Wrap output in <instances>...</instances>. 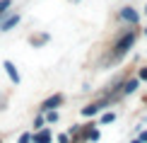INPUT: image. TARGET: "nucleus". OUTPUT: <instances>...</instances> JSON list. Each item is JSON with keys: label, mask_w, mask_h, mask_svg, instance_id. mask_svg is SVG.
<instances>
[{"label": "nucleus", "mask_w": 147, "mask_h": 143, "mask_svg": "<svg viewBox=\"0 0 147 143\" xmlns=\"http://www.w3.org/2000/svg\"><path fill=\"white\" fill-rule=\"evenodd\" d=\"M140 141H142V143L147 141V131H142V133H140Z\"/></svg>", "instance_id": "obj_14"}, {"label": "nucleus", "mask_w": 147, "mask_h": 143, "mask_svg": "<svg viewBox=\"0 0 147 143\" xmlns=\"http://www.w3.org/2000/svg\"><path fill=\"white\" fill-rule=\"evenodd\" d=\"M140 80H147V68H142V70H140Z\"/></svg>", "instance_id": "obj_12"}, {"label": "nucleus", "mask_w": 147, "mask_h": 143, "mask_svg": "<svg viewBox=\"0 0 147 143\" xmlns=\"http://www.w3.org/2000/svg\"><path fill=\"white\" fill-rule=\"evenodd\" d=\"M145 15H147V8H145Z\"/></svg>", "instance_id": "obj_17"}, {"label": "nucleus", "mask_w": 147, "mask_h": 143, "mask_svg": "<svg viewBox=\"0 0 147 143\" xmlns=\"http://www.w3.org/2000/svg\"><path fill=\"white\" fill-rule=\"evenodd\" d=\"M145 36H147V27H145Z\"/></svg>", "instance_id": "obj_16"}, {"label": "nucleus", "mask_w": 147, "mask_h": 143, "mask_svg": "<svg viewBox=\"0 0 147 143\" xmlns=\"http://www.w3.org/2000/svg\"><path fill=\"white\" fill-rule=\"evenodd\" d=\"M58 143H68V136H63V133H60V136H58Z\"/></svg>", "instance_id": "obj_13"}, {"label": "nucleus", "mask_w": 147, "mask_h": 143, "mask_svg": "<svg viewBox=\"0 0 147 143\" xmlns=\"http://www.w3.org/2000/svg\"><path fill=\"white\" fill-rule=\"evenodd\" d=\"M5 70H7V75H10L12 83H20V73H17V68H15L12 61H5Z\"/></svg>", "instance_id": "obj_5"}, {"label": "nucleus", "mask_w": 147, "mask_h": 143, "mask_svg": "<svg viewBox=\"0 0 147 143\" xmlns=\"http://www.w3.org/2000/svg\"><path fill=\"white\" fill-rule=\"evenodd\" d=\"M135 44V32H128L123 34L118 41H116V46H113V58H121V56H125L128 51H130V46Z\"/></svg>", "instance_id": "obj_1"}, {"label": "nucleus", "mask_w": 147, "mask_h": 143, "mask_svg": "<svg viewBox=\"0 0 147 143\" xmlns=\"http://www.w3.org/2000/svg\"><path fill=\"white\" fill-rule=\"evenodd\" d=\"M135 88H138V80H130V83H125L123 92H125V95H130V92H135Z\"/></svg>", "instance_id": "obj_8"}, {"label": "nucleus", "mask_w": 147, "mask_h": 143, "mask_svg": "<svg viewBox=\"0 0 147 143\" xmlns=\"http://www.w3.org/2000/svg\"><path fill=\"white\" fill-rule=\"evenodd\" d=\"M46 119H48V121H56V119H58V114H56V112L51 109V112H48V114H46Z\"/></svg>", "instance_id": "obj_10"}, {"label": "nucleus", "mask_w": 147, "mask_h": 143, "mask_svg": "<svg viewBox=\"0 0 147 143\" xmlns=\"http://www.w3.org/2000/svg\"><path fill=\"white\" fill-rule=\"evenodd\" d=\"M113 119H116V114H111V112H109V114H104V116H101V124H111Z\"/></svg>", "instance_id": "obj_9"}, {"label": "nucleus", "mask_w": 147, "mask_h": 143, "mask_svg": "<svg viewBox=\"0 0 147 143\" xmlns=\"http://www.w3.org/2000/svg\"><path fill=\"white\" fill-rule=\"evenodd\" d=\"M20 143H32V136H27V133H24L22 138H20Z\"/></svg>", "instance_id": "obj_11"}, {"label": "nucleus", "mask_w": 147, "mask_h": 143, "mask_svg": "<svg viewBox=\"0 0 147 143\" xmlns=\"http://www.w3.org/2000/svg\"><path fill=\"white\" fill-rule=\"evenodd\" d=\"M101 107H104V102H101V104H89V107H84V109H82V116H92V114H96Z\"/></svg>", "instance_id": "obj_7"}, {"label": "nucleus", "mask_w": 147, "mask_h": 143, "mask_svg": "<svg viewBox=\"0 0 147 143\" xmlns=\"http://www.w3.org/2000/svg\"><path fill=\"white\" fill-rule=\"evenodd\" d=\"M17 22H20V15H10L7 20L0 22V32H10L12 27H17Z\"/></svg>", "instance_id": "obj_4"}, {"label": "nucleus", "mask_w": 147, "mask_h": 143, "mask_svg": "<svg viewBox=\"0 0 147 143\" xmlns=\"http://www.w3.org/2000/svg\"><path fill=\"white\" fill-rule=\"evenodd\" d=\"M32 141L34 143H51V131H46V129H44V131H39Z\"/></svg>", "instance_id": "obj_6"}, {"label": "nucleus", "mask_w": 147, "mask_h": 143, "mask_svg": "<svg viewBox=\"0 0 147 143\" xmlns=\"http://www.w3.org/2000/svg\"><path fill=\"white\" fill-rule=\"evenodd\" d=\"M63 104V95H53V97H48L44 104H41V109L44 112H51V109H56V107H60Z\"/></svg>", "instance_id": "obj_2"}, {"label": "nucleus", "mask_w": 147, "mask_h": 143, "mask_svg": "<svg viewBox=\"0 0 147 143\" xmlns=\"http://www.w3.org/2000/svg\"><path fill=\"white\" fill-rule=\"evenodd\" d=\"M133 143H142V141H140V138H138V141H133Z\"/></svg>", "instance_id": "obj_15"}, {"label": "nucleus", "mask_w": 147, "mask_h": 143, "mask_svg": "<svg viewBox=\"0 0 147 143\" xmlns=\"http://www.w3.org/2000/svg\"><path fill=\"white\" fill-rule=\"evenodd\" d=\"M121 20L135 24V22H140V15H138V10H133V8H123L121 10Z\"/></svg>", "instance_id": "obj_3"}]
</instances>
